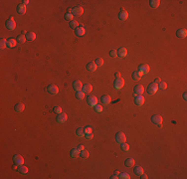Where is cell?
I'll list each match as a JSON object with an SVG mask.
<instances>
[{
  "mask_svg": "<svg viewBox=\"0 0 187 179\" xmlns=\"http://www.w3.org/2000/svg\"><path fill=\"white\" fill-rule=\"evenodd\" d=\"M151 121H152L154 124L158 125L159 127H161L163 119H162V116H161V115H159V114H154V115L151 116Z\"/></svg>",
  "mask_w": 187,
  "mask_h": 179,
  "instance_id": "obj_1",
  "label": "cell"
},
{
  "mask_svg": "<svg viewBox=\"0 0 187 179\" xmlns=\"http://www.w3.org/2000/svg\"><path fill=\"white\" fill-rule=\"evenodd\" d=\"M5 25H6L7 29H9V30H11V31L16 28V22H15V20L13 19V17L8 18V19L6 20V22H5Z\"/></svg>",
  "mask_w": 187,
  "mask_h": 179,
  "instance_id": "obj_2",
  "label": "cell"
},
{
  "mask_svg": "<svg viewBox=\"0 0 187 179\" xmlns=\"http://www.w3.org/2000/svg\"><path fill=\"white\" fill-rule=\"evenodd\" d=\"M144 93V87L142 85H136L133 88V96H142V94Z\"/></svg>",
  "mask_w": 187,
  "mask_h": 179,
  "instance_id": "obj_3",
  "label": "cell"
},
{
  "mask_svg": "<svg viewBox=\"0 0 187 179\" xmlns=\"http://www.w3.org/2000/svg\"><path fill=\"white\" fill-rule=\"evenodd\" d=\"M13 163H14V165L21 166V165H23V163H24V158H23L22 155H20V154H15V155L13 156Z\"/></svg>",
  "mask_w": 187,
  "mask_h": 179,
  "instance_id": "obj_4",
  "label": "cell"
},
{
  "mask_svg": "<svg viewBox=\"0 0 187 179\" xmlns=\"http://www.w3.org/2000/svg\"><path fill=\"white\" fill-rule=\"evenodd\" d=\"M158 90V85L155 84V83H151L148 85V88H147V94L148 95H154Z\"/></svg>",
  "mask_w": 187,
  "mask_h": 179,
  "instance_id": "obj_5",
  "label": "cell"
},
{
  "mask_svg": "<svg viewBox=\"0 0 187 179\" xmlns=\"http://www.w3.org/2000/svg\"><path fill=\"white\" fill-rule=\"evenodd\" d=\"M47 92L49 93V94H51V95H57L58 93H59V89H58V87L56 86V85H49L48 87H47Z\"/></svg>",
  "mask_w": 187,
  "mask_h": 179,
  "instance_id": "obj_6",
  "label": "cell"
},
{
  "mask_svg": "<svg viewBox=\"0 0 187 179\" xmlns=\"http://www.w3.org/2000/svg\"><path fill=\"white\" fill-rule=\"evenodd\" d=\"M87 103L89 104L90 107L95 108V107L98 105V98H97V97H95V96H90V97H88V98H87Z\"/></svg>",
  "mask_w": 187,
  "mask_h": 179,
  "instance_id": "obj_7",
  "label": "cell"
},
{
  "mask_svg": "<svg viewBox=\"0 0 187 179\" xmlns=\"http://www.w3.org/2000/svg\"><path fill=\"white\" fill-rule=\"evenodd\" d=\"M83 13H84V9L82 6H76L72 10V14L74 16H81Z\"/></svg>",
  "mask_w": 187,
  "mask_h": 179,
  "instance_id": "obj_8",
  "label": "cell"
},
{
  "mask_svg": "<svg viewBox=\"0 0 187 179\" xmlns=\"http://www.w3.org/2000/svg\"><path fill=\"white\" fill-rule=\"evenodd\" d=\"M116 140H117L118 142H119V143L125 142V140H126V136H125V134H124L123 132L119 131V132L116 134Z\"/></svg>",
  "mask_w": 187,
  "mask_h": 179,
  "instance_id": "obj_9",
  "label": "cell"
},
{
  "mask_svg": "<svg viewBox=\"0 0 187 179\" xmlns=\"http://www.w3.org/2000/svg\"><path fill=\"white\" fill-rule=\"evenodd\" d=\"M123 85H124V80L121 79V78L116 79V81H115V83H114V87H115V89H117V90L121 89V88L123 87Z\"/></svg>",
  "mask_w": 187,
  "mask_h": 179,
  "instance_id": "obj_10",
  "label": "cell"
},
{
  "mask_svg": "<svg viewBox=\"0 0 187 179\" xmlns=\"http://www.w3.org/2000/svg\"><path fill=\"white\" fill-rule=\"evenodd\" d=\"M119 18L120 20H122V21H124V20H126L128 18V13H127L126 10H124V8H121L120 11L119 12Z\"/></svg>",
  "mask_w": 187,
  "mask_h": 179,
  "instance_id": "obj_11",
  "label": "cell"
},
{
  "mask_svg": "<svg viewBox=\"0 0 187 179\" xmlns=\"http://www.w3.org/2000/svg\"><path fill=\"white\" fill-rule=\"evenodd\" d=\"M67 118H68L67 114H64V113H61V114H59L57 115L56 120H57L59 123H64L65 121H67Z\"/></svg>",
  "mask_w": 187,
  "mask_h": 179,
  "instance_id": "obj_12",
  "label": "cell"
},
{
  "mask_svg": "<svg viewBox=\"0 0 187 179\" xmlns=\"http://www.w3.org/2000/svg\"><path fill=\"white\" fill-rule=\"evenodd\" d=\"M117 54H118V57H119V58H123V57H125V56L127 55V50H126V48L121 47V48L118 49Z\"/></svg>",
  "mask_w": 187,
  "mask_h": 179,
  "instance_id": "obj_13",
  "label": "cell"
},
{
  "mask_svg": "<svg viewBox=\"0 0 187 179\" xmlns=\"http://www.w3.org/2000/svg\"><path fill=\"white\" fill-rule=\"evenodd\" d=\"M82 88H83V84H82V82H80L79 80L73 82V89H74L75 91L79 92V91H81V90H82Z\"/></svg>",
  "mask_w": 187,
  "mask_h": 179,
  "instance_id": "obj_14",
  "label": "cell"
},
{
  "mask_svg": "<svg viewBox=\"0 0 187 179\" xmlns=\"http://www.w3.org/2000/svg\"><path fill=\"white\" fill-rule=\"evenodd\" d=\"M143 75H144L143 73H141V72H139V71H136V72H133V73L131 74V78H132L133 80H136V81H138V80L141 79V77H142Z\"/></svg>",
  "mask_w": 187,
  "mask_h": 179,
  "instance_id": "obj_15",
  "label": "cell"
},
{
  "mask_svg": "<svg viewBox=\"0 0 187 179\" xmlns=\"http://www.w3.org/2000/svg\"><path fill=\"white\" fill-rule=\"evenodd\" d=\"M176 35H177L178 38L184 39L187 36V31H186V29H178L177 32H176Z\"/></svg>",
  "mask_w": 187,
  "mask_h": 179,
  "instance_id": "obj_16",
  "label": "cell"
},
{
  "mask_svg": "<svg viewBox=\"0 0 187 179\" xmlns=\"http://www.w3.org/2000/svg\"><path fill=\"white\" fill-rule=\"evenodd\" d=\"M101 100H102V105H109L111 103V100H112V98L109 95H103V96H102Z\"/></svg>",
  "mask_w": 187,
  "mask_h": 179,
  "instance_id": "obj_17",
  "label": "cell"
},
{
  "mask_svg": "<svg viewBox=\"0 0 187 179\" xmlns=\"http://www.w3.org/2000/svg\"><path fill=\"white\" fill-rule=\"evenodd\" d=\"M135 103L136 106H142L144 104V98L142 96H136L135 97Z\"/></svg>",
  "mask_w": 187,
  "mask_h": 179,
  "instance_id": "obj_18",
  "label": "cell"
},
{
  "mask_svg": "<svg viewBox=\"0 0 187 179\" xmlns=\"http://www.w3.org/2000/svg\"><path fill=\"white\" fill-rule=\"evenodd\" d=\"M24 110H25V105L22 103H18L14 106V111L16 113H22Z\"/></svg>",
  "mask_w": 187,
  "mask_h": 179,
  "instance_id": "obj_19",
  "label": "cell"
},
{
  "mask_svg": "<svg viewBox=\"0 0 187 179\" xmlns=\"http://www.w3.org/2000/svg\"><path fill=\"white\" fill-rule=\"evenodd\" d=\"M92 91H93V86H92L91 84H86V85H83L82 92H84L85 94H90Z\"/></svg>",
  "mask_w": 187,
  "mask_h": 179,
  "instance_id": "obj_20",
  "label": "cell"
},
{
  "mask_svg": "<svg viewBox=\"0 0 187 179\" xmlns=\"http://www.w3.org/2000/svg\"><path fill=\"white\" fill-rule=\"evenodd\" d=\"M149 70H150V68H149V66H148V65L141 64V65H139V66H138V71H139V72H141V73H143V74H145V73L149 72Z\"/></svg>",
  "mask_w": 187,
  "mask_h": 179,
  "instance_id": "obj_21",
  "label": "cell"
},
{
  "mask_svg": "<svg viewBox=\"0 0 187 179\" xmlns=\"http://www.w3.org/2000/svg\"><path fill=\"white\" fill-rule=\"evenodd\" d=\"M17 12H18L20 15L25 14V13H26V5H24L23 3L18 4V6H17Z\"/></svg>",
  "mask_w": 187,
  "mask_h": 179,
  "instance_id": "obj_22",
  "label": "cell"
},
{
  "mask_svg": "<svg viewBox=\"0 0 187 179\" xmlns=\"http://www.w3.org/2000/svg\"><path fill=\"white\" fill-rule=\"evenodd\" d=\"M87 70L88 71H90V72H95L96 70H97V65H96V63L95 62H90V63H88L87 64Z\"/></svg>",
  "mask_w": 187,
  "mask_h": 179,
  "instance_id": "obj_23",
  "label": "cell"
},
{
  "mask_svg": "<svg viewBox=\"0 0 187 179\" xmlns=\"http://www.w3.org/2000/svg\"><path fill=\"white\" fill-rule=\"evenodd\" d=\"M75 33H76L77 36H84V34L86 33V30H85V28L83 26H80L75 30Z\"/></svg>",
  "mask_w": 187,
  "mask_h": 179,
  "instance_id": "obj_24",
  "label": "cell"
},
{
  "mask_svg": "<svg viewBox=\"0 0 187 179\" xmlns=\"http://www.w3.org/2000/svg\"><path fill=\"white\" fill-rule=\"evenodd\" d=\"M17 43H18L17 40H15L13 38H10V39L7 40V47L8 48H14L17 45Z\"/></svg>",
  "mask_w": 187,
  "mask_h": 179,
  "instance_id": "obj_25",
  "label": "cell"
},
{
  "mask_svg": "<svg viewBox=\"0 0 187 179\" xmlns=\"http://www.w3.org/2000/svg\"><path fill=\"white\" fill-rule=\"evenodd\" d=\"M70 155H71L73 158H76V157L80 156V151L77 149V147H76V148H73V149L70 151Z\"/></svg>",
  "mask_w": 187,
  "mask_h": 179,
  "instance_id": "obj_26",
  "label": "cell"
},
{
  "mask_svg": "<svg viewBox=\"0 0 187 179\" xmlns=\"http://www.w3.org/2000/svg\"><path fill=\"white\" fill-rule=\"evenodd\" d=\"M135 159L133 158H127V159H125V161H124V164H125V166L126 167H132L133 165H135Z\"/></svg>",
  "mask_w": 187,
  "mask_h": 179,
  "instance_id": "obj_27",
  "label": "cell"
},
{
  "mask_svg": "<svg viewBox=\"0 0 187 179\" xmlns=\"http://www.w3.org/2000/svg\"><path fill=\"white\" fill-rule=\"evenodd\" d=\"M18 172L19 173H21V174H27L28 173V168L26 167V166H24V165H21V166H18Z\"/></svg>",
  "mask_w": 187,
  "mask_h": 179,
  "instance_id": "obj_28",
  "label": "cell"
},
{
  "mask_svg": "<svg viewBox=\"0 0 187 179\" xmlns=\"http://www.w3.org/2000/svg\"><path fill=\"white\" fill-rule=\"evenodd\" d=\"M26 39L29 40V41H34L36 39V34L34 32H28L26 34Z\"/></svg>",
  "mask_w": 187,
  "mask_h": 179,
  "instance_id": "obj_29",
  "label": "cell"
},
{
  "mask_svg": "<svg viewBox=\"0 0 187 179\" xmlns=\"http://www.w3.org/2000/svg\"><path fill=\"white\" fill-rule=\"evenodd\" d=\"M149 5L152 8H157L160 5V1H159V0H150V1H149Z\"/></svg>",
  "mask_w": 187,
  "mask_h": 179,
  "instance_id": "obj_30",
  "label": "cell"
},
{
  "mask_svg": "<svg viewBox=\"0 0 187 179\" xmlns=\"http://www.w3.org/2000/svg\"><path fill=\"white\" fill-rule=\"evenodd\" d=\"M133 172H135V174L140 176L142 173H143V168L141 166H136L135 169H133Z\"/></svg>",
  "mask_w": 187,
  "mask_h": 179,
  "instance_id": "obj_31",
  "label": "cell"
},
{
  "mask_svg": "<svg viewBox=\"0 0 187 179\" xmlns=\"http://www.w3.org/2000/svg\"><path fill=\"white\" fill-rule=\"evenodd\" d=\"M80 156H81L83 159L88 158V157H89V151L86 150V149H84V150H82V151H80Z\"/></svg>",
  "mask_w": 187,
  "mask_h": 179,
  "instance_id": "obj_32",
  "label": "cell"
},
{
  "mask_svg": "<svg viewBox=\"0 0 187 179\" xmlns=\"http://www.w3.org/2000/svg\"><path fill=\"white\" fill-rule=\"evenodd\" d=\"M76 98H77L78 99H80V100L84 99V98H85V93H84V92H82V91H79V92H77V94H76Z\"/></svg>",
  "mask_w": 187,
  "mask_h": 179,
  "instance_id": "obj_33",
  "label": "cell"
},
{
  "mask_svg": "<svg viewBox=\"0 0 187 179\" xmlns=\"http://www.w3.org/2000/svg\"><path fill=\"white\" fill-rule=\"evenodd\" d=\"M70 27L72 28V29H77L78 28V26H79V23H78V21H76V20H72V21H70Z\"/></svg>",
  "mask_w": 187,
  "mask_h": 179,
  "instance_id": "obj_34",
  "label": "cell"
},
{
  "mask_svg": "<svg viewBox=\"0 0 187 179\" xmlns=\"http://www.w3.org/2000/svg\"><path fill=\"white\" fill-rule=\"evenodd\" d=\"M76 134L78 135V136H84L85 135V130H84V129H82V127H79V129L76 130Z\"/></svg>",
  "mask_w": 187,
  "mask_h": 179,
  "instance_id": "obj_35",
  "label": "cell"
},
{
  "mask_svg": "<svg viewBox=\"0 0 187 179\" xmlns=\"http://www.w3.org/2000/svg\"><path fill=\"white\" fill-rule=\"evenodd\" d=\"M17 42L18 43H21V44H23V43H25V41H26V36H24V35H19L18 37H17Z\"/></svg>",
  "mask_w": 187,
  "mask_h": 179,
  "instance_id": "obj_36",
  "label": "cell"
},
{
  "mask_svg": "<svg viewBox=\"0 0 187 179\" xmlns=\"http://www.w3.org/2000/svg\"><path fill=\"white\" fill-rule=\"evenodd\" d=\"M121 145H120V148H121V150L122 151H128L129 150V145L126 143V142H122V143H120Z\"/></svg>",
  "mask_w": 187,
  "mask_h": 179,
  "instance_id": "obj_37",
  "label": "cell"
},
{
  "mask_svg": "<svg viewBox=\"0 0 187 179\" xmlns=\"http://www.w3.org/2000/svg\"><path fill=\"white\" fill-rule=\"evenodd\" d=\"M6 47H7V40L6 39H1V41H0V49L3 50Z\"/></svg>",
  "mask_w": 187,
  "mask_h": 179,
  "instance_id": "obj_38",
  "label": "cell"
},
{
  "mask_svg": "<svg viewBox=\"0 0 187 179\" xmlns=\"http://www.w3.org/2000/svg\"><path fill=\"white\" fill-rule=\"evenodd\" d=\"M64 18H65V19H66L67 21H69V22H70V21H72V20H74V15H73L72 13H68V12H67V13L65 14V16H64Z\"/></svg>",
  "mask_w": 187,
  "mask_h": 179,
  "instance_id": "obj_39",
  "label": "cell"
},
{
  "mask_svg": "<svg viewBox=\"0 0 187 179\" xmlns=\"http://www.w3.org/2000/svg\"><path fill=\"white\" fill-rule=\"evenodd\" d=\"M95 63H96V65L98 67H102L103 65V60H102V58H97L96 61H95Z\"/></svg>",
  "mask_w": 187,
  "mask_h": 179,
  "instance_id": "obj_40",
  "label": "cell"
},
{
  "mask_svg": "<svg viewBox=\"0 0 187 179\" xmlns=\"http://www.w3.org/2000/svg\"><path fill=\"white\" fill-rule=\"evenodd\" d=\"M119 178H121V179H129L130 176H129V174H127V173H125V172H121V173H119Z\"/></svg>",
  "mask_w": 187,
  "mask_h": 179,
  "instance_id": "obj_41",
  "label": "cell"
},
{
  "mask_svg": "<svg viewBox=\"0 0 187 179\" xmlns=\"http://www.w3.org/2000/svg\"><path fill=\"white\" fill-rule=\"evenodd\" d=\"M158 89H159V90H166V89H167V85H166V83L160 82V83L158 84Z\"/></svg>",
  "mask_w": 187,
  "mask_h": 179,
  "instance_id": "obj_42",
  "label": "cell"
},
{
  "mask_svg": "<svg viewBox=\"0 0 187 179\" xmlns=\"http://www.w3.org/2000/svg\"><path fill=\"white\" fill-rule=\"evenodd\" d=\"M53 112H54V114H61V113H62V109H61L60 107H55L54 109H53Z\"/></svg>",
  "mask_w": 187,
  "mask_h": 179,
  "instance_id": "obj_43",
  "label": "cell"
},
{
  "mask_svg": "<svg viewBox=\"0 0 187 179\" xmlns=\"http://www.w3.org/2000/svg\"><path fill=\"white\" fill-rule=\"evenodd\" d=\"M84 130H85V134H86V133H93V130H92V127H91V126H87V127H85Z\"/></svg>",
  "mask_w": 187,
  "mask_h": 179,
  "instance_id": "obj_44",
  "label": "cell"
},
{
  "mask_svg": "<svg viewBox=\"0 0 187 179\" xmlns=\"http://www.w3.org/2000/svg\"><path fill=\"white\" fill-rule=\"evenodd\" d=\"M110 56L115 58V57H118V54H117V51L116 50H112L111 52H110Z\"/></svg>",
  "mask_w": 187,
  "mask_h": 179,
  "instance_id": "obj_45",
  "label": "cell"
},
{
  "mask_svg": "<svg viewBox=\"0 0 187 179\" xmlns=\"http://www.w3.org/2000/svg\"><path fill=\"white\" fill-rule=\"evenodd\" d=\"M95 110H96L98 113H101V112H102V106H98V105H97V106L95 107Z\"/></svg>",
  "mask_w": 187,
  "mask_h": 179,
  "instance_id": "obj_46",
  "label": "cell"
},
{
  "mask_svg": "<svg viewBox=\"0 0 187 179\" xmlns=\"http://www.w3.org/2000/svg\"><path fill=\"white\" fill-rule=\"evenodd\" d=\"M77 149H78L79 151H82V150L85 149V147H84V145H82V144H79V145L77 146Z\"/></svg>",
  "mask_w": 187,
  "mask_h": 179,
  "instance_id": "obj_47",
  "label": "cell"
},
{
  "mask_svg": "<svg viewBox=\"0 0 187 179\" xmlns=\"http://www.w3.org/2000/svg\"><path fill=\"white\" fill-rule=\"evenodd\" d=\"M85 135H86L87 139H92V137H93V133H86Z\"/></svg>",
  "mask_w": 187,
  "mask_h": 179,
  "instance_id": "obj_48",
  "label": "cell"
},
{
  "mask_svg": "<svg viewBox=\"0 0 187 179\" xmlns=\"http://www.w3.org/2000/svg\"><path fill=\"white\" fill-rule=\"evenodd\" d=\"M160 82H161V80H160V78H156V79L154 80V83H155V84H159Z\"/></svg>",
  "mask_w": 187,
  "mask_h": 179,
  "instance_id": "obj_49",
  "label": "cell"
},
{
  "mask_svg": "<svg viewBox=\"0 0 187 179\" xmlns=\"http://www.w3.org/2000/svg\"><path fill=\"white\" fill-rule=\"evenodd\" d=\"M115 77H116V79H119V78H120V74H119V73H116V74H115Z\"/></svg>",
  "mask_w": 187,
  "mask_h": 179,
  "instance_id": "obj_50",
  "label": "cell"
},
{
  "mask_svg": "<svg viewBox=\"0 0 187 179\" xmlns=\"http://www.w3.org/2000/svg\"><path fill=\"white\" fill-rule=\"evenodd\" d=\"M111 178H112V179H117V178H119V175L114 174V175H112V176H111Z\"/></svg>",
  "mask_w": 187,
  "mask_h": 179,
  "instance_id": "obj_51",
  "label": "cell"
},
{
  "mask_svg": "<svg viewBox=\"0 0 187 179\" xmlns=\"http://www.w3.org/2000/svg\"><path fill=\"white\" fill-rule=\"evenodd\" d=\"M140 178H141V179H146V178H147V176H146L145 174H143V173H142V174L140 175Z\"/></svg>",
  "mask_w": 187,
  "mask_h": 179,
  "instance_id": "obj_52",
  "label": "cell"
},
{
  "mask_svg": "<svg viewBox=\"0 0 187 179\" xmlns=\"http://www.w3.org/2000/svg\"><path fill=\"white\" fill-rule=\"evenodd\" d=\"M22 3H23L24 5H27V4L29 3V1H28V0H24V1H22Z\"/></svg>",
  "mask_w": 187,
  "mask_h": 179,
  "instance_id": "obj_53",
  "label": "cell"
},
{
  "mask_svg": "<svg viewBox=\"0 0 187 179\" xmlns=\"http://www.w3.org/2000/svg\"><path fill=\"white\" fill-rule=\"evenodd\" d=\"M183 98H184L185 100L187 99V94H186V93H184V94H183Z\"/></svg>",
  "mask_w": 187,
  "mask_h": 179,
  "instance_id": "obj_54",
  "label": "cell"
},
{
  "mask_svg": "<svg viewBox=\"0 0 187 179\" xmlns=\"http://www.w3.org/2000/svg\"><path fill=\"white\" fill-rule=\"evenodd\" d=\"M119 173H120L119 171H116V172H115V174H117V175H119Z\"/></svg>",
  "mask_w": 187,
  "mask_h": 179,
  "instance_id": "obj_55",
  "label": "cell"
}]
</instances>
